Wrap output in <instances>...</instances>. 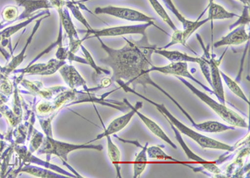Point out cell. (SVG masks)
Masks as SVG:
<instances>
[{"mask_svg": "<svg viewBox=\"0 0 250 178\" xmlns=\"http://www.w3.org/2000/svg\"><path fill=\"white\" fill-rule=\"evenodd\" d=\"M80 48L82 49L83 54L84 55V59L86 60L87 65L89 66V67H91L92 68L94 69V71H95L97 75H103V74H107V75H109V74H111V72L109 71L108 69L100 68V67L95 63L94 58L92 57L91 54L89 53V51H88V49H86L84 46L82 44V45L80 46Z\"/></svg>", "mask_w": 250, "mask_h": 178, "instance_id": "1f68e13d", "label": "cell"}, {"mask_svg": "<svg viewBox=\"0 0 250 178\" xmlns=\"http://www.w3.org/2000/svg\"><path fill=\"white\" fill-rule=\"evenodd\" d=\"M124 101H125V104L130 108V111L126 113L125 115H121V116L115 118L114 120L111 121L108 127L106 128L105 131L100 135H97V137L92 141H97V140L106 137L107 135H114L116 133H120V131L125 129V127L128 126L131 120H132V118L134 117V115H135V111H134V106H132L126 99H125ZM92 141H89L88 143H91Z\"/></svg>", "mask_w": 250, "mask_h": 178, "instance_id": "9c48e42d", "label": "cell"}, {"mask_svg": "<svg viewBox=\"0 0 250 178\" xmlns=\"http://www.w3.org/2000/svg\"><path fill=\"white\" fill-rule=\"evenodd\" d=\"M148 143L145 144V146L142 147L140 153H138L134 161V178H138L141 177L143 173L145 172L148 164V158H147V147Z\"/></svg>", "mask_w": 250, "mask_h": 178, "instance_id": "d4e9b609", "label": "cell"}, {"mask_svg": "<svg viewBox=\"0 0 250 178\" xmlns=\"http://www.w3.org/2000/svg\"><path fill=\"white\" fill-rule=\"evenodd\" d=\"M208 22H209L208 19L203 20V21L197 20L195 21H189L188 20L187 23L183 26L184 29L182 30V35L183 39H184L185 42L187 43L188 39L190 37L191 35H193L194 32H196L199 28H201L203 25H205V23H207Z\"/></svg>", "mask_w": 250, "mask_h": 178, "instance_id": "83f0119b", "label": "cell"}, {"mask_svg": "<svg viewBox=\"0 0 250 178\" xmlns=\"http://www.w3.org/2000/svg\"><path fill=\"white\" fill-rule=\"evenodd\" d=\"M250 6H245V9L243 10V14H242L241 16H239V21L230 25L229 29H233V28L240 25L246 26V24L250 23Z\"/></svg>", "mask_w": 250, "mask_h": 178, "instance_id": "f35d334b", "label": "cell"}, {"mask_svg": "<svg viewBox=\"0 0 250 178\" xmlns=\"http://www.w3.org/2000/svg\"><path fill=\"white\" fill-rule=\"evenodd\" d=\"M153 71L160 72L164 75H173V76H176V77H182L185 78V79L187 78L188 80L193 81L195 83L198 84L208 93L213 94L212 89L206 87L202 82L198 81L196 78L192 75V73L188 70V63H186V62H171L170 64H168L165 67H155L153 65L148 69V72L150 73V72Z\"/></svg>", "mask_w": 250, "mask_h": 178, "instance_id": "52a82bcc", "label": "cell"}, {"mask_svg": "<svg viewBox=\"0 0 250 178\" xmlns=\"http://www.w3.org/2000/svg\"><path fill=\"white\" fill-rule=\"evenodd\" d=\"M66 61H60L58 59H51L48 63L32 64L29 65L23 69L14 70V73L21 74V75H40L43 76H48L55 74L60 70L61 67H63Z\"/></svg>", "mask_w": 250, "mask_h": 178, "instance_id": "ba28073f", "label": "cell"}, {"mask_svg": "<svg viewBox=\"0 0 250 178\" xmlns=\"http://www.w3.org/2000/svg\"><path fill=\"white\" fill-rule=\"evenodd\" d=\"M209 68H210L211 85L213 94L216 95L218 100L223 105L226 104L225 89L223 86V80L220 75V69H219V64H221V59L217 61L215 59H208Z\"/></svg>", "mask_w": 250, "mask_h": 178, "instance_id": "8fae6325", "label": "cell"}, {"mask_svg": "<svg viewBox=\"0 0 250 178\" xmlns=\"http://www.w3.org/2000/svg\"><path fill=\"white\" fill-rule=\"evenodd\" d=\"M147 156L154 160H165V161H177L176 159L167 155L163 151L160 146H152L147 147Z\"/></svg>", "mask_w": 250, "mask_h": 178, "instance_id": "f546056e", "label": "cell"}, {"mask_svg": "<svg viewBox=\"0 0 250 178\" xmlns=\"http://www.w3.org/2000/svg\"><path fill=\"white\" fill-rule=\"evenodd\" d=\"M36 111H37L38 114H42V115L51 113V112L54 111L52 102H48V101L40 102V103L38 104V106L36 107Z\"/></svg>", "mask_w": 250, "mask_h": 178, "instance_id": "ab89813d", "label": "cell"}, {"mask_svg": "<svg viewBox=\"0 0 250 178\" xmlns=\"http://www.w3.org/2000/svg\"><path fill=\"white\" fill-rule=\"evenodd\" d=\"M151 23H141L140 24L134 25H121L108 27L104 29H94V28L89 30H80V33L87 34L88 38L92 37H119L125 35H141L142 36L146 35V30Z\"/></svg>", "mask_w": 250, "mask_h": 178, "instance_id": "8992f818", "label": "cell"}, {"mask_svg": "<svg viewBox=\"0 0 250 178\" xmlns=\"http://www.w3.org/2000/svg\"><path fill=\"white\" fill-rule=\"evenodd\" d=\"M59 71L60 75H62L63 81L68 85L69 88L74 89L83 87V89L88 90V87L84 79L81 76L77 69L71 65L65 64L63 67L60 68Z\"/></svg>", "mask_w": 250, "mask_h": 178, "instance_id": "2e32d148", "label": "cell"}, {"mask_svg": "<svg viewBox=\"0 0 250 178\" xmlns=\"http://www.w3.org/2000/svg\"><path fill=\"white\" fill-rule=\"evenodd\" d=\"M1 16L3 18V22L9 25L17 21L18 18L20 16L19 8L14 5L6 6L2 11Z\"/></svg>", "mask_w": 250, "mask_h": 178, "instance_id": "4dcf8cb0", "label": "cell"}, {"mask_svg": "<svg viewBox=\"0 0 250 178\" xmlns=\"http://www.w3.org/2000/svg\"><path fill=\"white\" fill-rule=\"evenodd\" d=\"M170 124L171 127L173 129V133L175 134V138L177 139V141H179V143L180 144V147H182L183 151L185 152V154L187 156L189 160H193V161H195L197 163L200 164L204 168L207 170L208 172L213 173L214 175H219L221 173V171L219 169L218 166L214 162L212 161H208L205 160L204 158L200 157L199 156L195 154V153L192 152L189 147H188L187 144L185 143V141L183 140L182 135H180V133L179 131L173 127L172 124Z\"/></svg>", "mask_w": 250, "mask_h": 178, "instance_id": "30bf717a", "label": "cell"}, {"mask_svg": "<svg viewBox=\"0 0 250 178\" xmlns=\"http://www.w3.org/2000/svg\"><path fill=\"white\" fill-rule=\"evenodd\" d=\"M1 69H2V67H1V66H0V70H1Z\"/></svg>", "mask_w": 250, "mask_h": 178, "instance_id": "bcb514c9", "label": "cell"}, {"mask_svg": "<svg viewBox=\"0 0 250 178\" xmlns=\"http://www.w3.org/2000/svg\"><path fill=\"white\" fill-rule=\"evenodd\" d=\"M62 28L61 24L60 23V29H59V35H58L57 40L55 42L50 44V45L47 47L45 49H43V51L40 53L39 55L34 58V60L29 63V65L34 64L36 61H39L40 58L43 57V55L48 54L49 52L51 51L52 49H54L55 47H59V46L62 45Z\"/></svg>", "mask_w": 250, "mask_h": 178, "instance_id": "d6a6232c", "label": "cell"}, {"mask_svg": "<svg viewBox=\"0 0 250 178\" xmlns=\"http://www.w3.org/2000/svg\"><path fill=\"white\" fill-rule=\"evenodd\" d=\"M47 15H50V12L48 11V9H43V11L39 12L29 20L23 21V22L18 23V24H15V25L6 27L5 29H3V30L0 31V42H2L3 46H5L6 44H8L7 42L10 40L12 35L16 34L18 31H20V29L27 27V25H29V23H31L34 20H39L40 17Z\"/></svg>", "mask_w": 250, "mask_h": 178, "instance_id": "e0dca14e", "label": "cell"}, {"mask_svg": "<svg viewBox=\"0 0 250 178\" xmlns=\"http://www.w3.org/2000/svg\"><path fill=\"white\" fill-rule=\"evenodd\" d=\"M235 127H229L225 124L220 123L219 121H207L199 123V132L206 133H221L234 130Z\"/></svg>", "mask_w": 250, "mask_h": 178, "instance_id": "cb8c5ba5", "label": "cell"}, {"mask_svg": "<svg viewBox=\"0 0 250 178\" xmlns=\"http://www.w3.org/2000/svg\"><path fill=\"white\" fill-rule=\"evenodd\" d=\"M88 1H90V0H80V1H76V2H75V3H85V2H88Z\"/></svg>", "mask_w": 250, "mask_h": 178, "instance_id": "ee69618b", "label": "cell"}, {"mask_svg": "<svg viewBox=\"0 0 250 178\" xmlns=\"http://www.w3.org/2000/svg\"><path fill=\"white\" fill-rule=\"evenodd\" d=\"M34 131H35V133L33 135V139L30 142V146H29V152L31 153L38 151V149L41 147V145L43 144V140H44L42 133H40L36 130H34Z\"/></svg>", "mask_w": 250, "mask_h": 178, "instance_id": "8d00e7d4", "label": "cell"}, {"mask_svg": "<svg viewBox=\"0 0 250 178\" xmlns=\"http://www.w3.org/2000/svg\"><path fill=\"white\" fill-rule=\"evenodd\" d=\"M181 81L188 89L192 91L193 95H196L200 101H203L205 105H207L213 111L215 112L223 121L227 122L231 127H239V128H249V124L245 121L241 115H239L237 112L233 111V110L229 109L226 107V105H223L220 102L213 100L209 95H208L205 92L199 90L198 88L193 87L192 84L186 81L185 78L177 77Z\"/></svg>", "mask_w": 250, "mask_h": 178, "instance_id": "3957f363", "label": "cell"}, {"mask_svg": "<svg viewBox=\"0 0 250 178\" xmlns=\"http://www.w3.org/2000/svg\"><path fill=\"white\" fill-rule=\"evenodd\" d=\"M208 20L211 22V28L213 29V22L214 21H224V20H229L233 17H239V15L227 11L226 9L216 3H213L210 1V3L208 7Z\"/></svg>", "mask_w": 250, "mask_h": 178, "instance_id": "44dd1931", "label": "cell"}, {"mask_svg": "<svg viewBox=\"0 0 250 178\" xmlns=\"http://www.w3.org/2000/svg\"><path fill=\"white\" fill-rule=\"evenodd\" d=\"M94 13L96 15L101 14V15H110L113 17L118 18V19L124 20V21H131V22L151 23L152 25L156 27L157 29H159L160 31L164 32L165 34L168 35L167 32L157 26L154 18L145 15L142 12L136 10V9H129V8H125V7H117V6H107V7H103V8H100V7L97 8L94 10Z\"/></svg>", "mask_w": 250, "mask_h": 178, "instance_id": "5b68a950", "label": "cell"}, {"mask_svg": "<svg viewBox=\"0 0 250 178\" xmlns=\"http://www.w3.org/2000/svg\"><path fill=\"white\" fill-rule=\"evenodd\" d=\"M20 173H25L30 175L37 177V178H65V176H61L60 173H56L48 170V168H42L40 167H31V166H26L24 167H21L17 171H15L13 173L12 177H15Z\"/></svg>", "mask_w": 250, "mask_h": 178, "instance_id": "7402d4cb", "label": "cell"}, {"mask_svg": "<svg viewBox=\"0 0 250 178\" xmlns=\"http://www.w3.org/2000/svg\"><path fill=\"white\" fill-rule=\"evenodd\" d=\"M18 5L23 7L24 10L19 16L18 21H26L34 16L36 11L53 8L49 0H15Z\"/></svg>", "mask_w": 250, "mask_h": 178, "instance_id": "5bb4252c", "label": "cell"}, {"mask_svg": "<svg viewBox=\"0 0 250 178\" xmlns=\"http://www.w3.org/2000/svg\"><path fill=\"white\" fill-rule=\"evenodd\" d=\"M15 152L20 156V157L21 158L22 160H23V161H28V162H33V163L38 164V165H40V166H42V167L54 170V171H56L58 173L63 174L64 176H68V177H70V178L76 177L75 175H73V174H70V173H68V172H66L64 170L61 169L60 167H57V166H55V165L49 163L48 161L44 162V161L40 160L39 158L35 157V156L32 155V153H30L29 151L26 149L25 147H15Z\"/></svg>", "mask_w": 250, "mask_h": 178, "instance_id": "d6986e66", "label": "cell"}, {"mask_svg": "<svg viewBox=\"0 0 250 178\" xmlns=\"http://www.w3.org/2000/svg\"><path fill=\"white\" fill-rule=\"evenodd\" d=\"M78 150L102 151L103 147L101 145H90V143L82 144V145L68 143V142L54 140V138L50 136H47L43 140L42 146L38 149V154L57 156L65 163L68 162V154Z\"/></svg>", "mask_w": 250, "mask_h": 178, "instance_id": "277c9868", "label": "cell"}, {"mask_svg": "<svg viewBox=\"0 0 250 178\" xmlns=\"http://www.w3.org/2000/svg\"><path fill=\"white\" fill-rule=\"evenodd\" d=\"M49 2L51 3L53 8L54 9H60L63 6H65V0H49Z\"/></svg>", "mask_w": 250, "mask_h": 178, "instance_id": "b9f144b4", "label": "cell"}, {"mask_svg": "<svg viewBox=\"0 0 250 178\" xmlns=\"http://www.w3.org/2000/svg\"><path fill=\"white\" fill-rule=\"evenodd\" d=\"M68 49L64 48L63 46L60 45L58 47V50L56 52V58L60 61H67V56H68Z\"/></svg>", "mask_w": 250, "mask_h": 178, "instance_id": "60d3db41", "label": "cell"}, {"mask_svg": "<svg viewBox=\"0 0 250 178\" xmlns=\"http://www.w3.org/2000/svg\"><path fill=\"white\" fill-rule=\"evenodd\" d=\"M239 1L244 3L245 6H250V0H239Z\"/></svg>", "mask_w": 250, "mask_h": 178, "instance_id": "7bdbcfd3", "label": "cell"}, {"mask_svg": "<svg viewBox=\"0 0 250 178\" xmlns=\"http://www.w3.org/2000/svg\"><path fill=\"white\" fill-rule=\"evenodd\" d=\"M154 53L161 55L170 62H186V63L191 62V63L198 64L199 61V57H193L178 50H168L167 49L159 48V47H156L154 49Z\"/></svg>", "mask_w": 250, "mask_h": 178, "instance_id": "ffe728a7", "label": "cell"}, {"mask_svg": "<svg viewBox=\"0 0 250 178\" xmlns=\"http://www.w3.org/2000/svg\"><path fill=\"white\" fill-rule=\"evenodd\" d=\"M49 16H50V15H44L43 17L40 18L39 20H37L36 23H35V25L34 26V29L32 30L31 35H29V39L27 40L25 45L23 46L22 51L20 52V54L16 55V56H14L11 61H9V63L6 65L5 67H2V69H1L0 71L8 76V75L11 74L12 72H14V70L17 69L20 65L23 63V61L25 60L26 58V50L28 49L29 44L32 43V41H33V39H34V35L36 34V32L38 31V29H39V28L40 27V23H41V22H42L44 19L49 17Z\"/></svg>", "mask_w": 250, "mask_h": 178, "instance_id": "7c38bea8", "label": "cell"}, {"mask_svg": "<svg viewBox=\"0 0 250 178\" xmlns=\"http://www.w3.org/2000/svg\"><path fill=\"white\" fill-rule=\"evenodd\" d=\"M13 92V85L7 75L0 71V93L9 97Z\"/></svg>", "mask_w": 250, "mask_h": 178, "instance_id": "836d02e7", "label": "cell"}, {"mask_svg": "<svg viewBox=\"0 0 250 178\" xmlns=\"http://www.w3.org/2000/svg\"><path fill=\"white\" fill-rule=\"evenodd\" d=\"M119 86H120L121 89H124L125 92L128 93H132L136 95L139 97L142 98L143 100H145L148 101V103L153 105L158 111H159L164 116H165L167 120H168V123H171L173 125V127H175L179 133H182L184 135H187L188 137L192 139L193 141H195L199 147H202L204 149H212V150H219V151H225V152H232L234 150L233 147L229 146L228 144L224 143L222 141H217L215 139L213 138L208 137L207 135H203L200 133H198L196 131L192 129L190 127H187L186 125L179 121L178 118L175 117L174 115L171 113L167 107H165L164 104L157 103L155 101H152L148 98L145 97V95H140V93L129 87V86L125 85V82L122 81H115Z\"/></svg>", "mask_w": 250, "mask_h": 178, "instance_id": "7a4b0ae2", "label": "cell"}, {"mask_svg": "<svg viewBox=\"0 0 250 178\" xmlns=\"http://www.w3.org/2000/svg\"><path fill=\"white\" fill-rule=\"evenodd\" d=\"M65 6L71 11L72 15H74V17L78 21H80V23L85 27L87 30L93 29L91 25L88 23L86 18L83 15L82 13L80 11V7L77 5V3H75L74 1H66Z\"/></svg>", "mask_w": 250, "mask_h": 178, "instance_id": "f1b7e54d", "label": "cell"}, {"mask_svg": "<svg viewBox=\"0 0 250 178\" xmlns=\"http://www.w3.org/2000/svg\"><path fill=\"white\" fill-rule=\"evenodd\" d=\"M142 102H140V103H137L135 106H134V111H135V115H138V116L140 117L143 123L145 124V127H147L154 135H156L157 137H159V139H161L162 141L168 144L169 146L173 147V149H178L176 145L173 143V141L171 140L170 138L168 137L167 134L164 132V130H163L161 127H159V125H158L155 121H153L152 119L148 117V116H146V115H144L143 113L140 111V110L139 109L141 108L140 107H142Z\"/></svg>", "mask_w": 250, "mask_h": 178, "instance_id": "9a60e30c", "label": "cell"}, {"mask_svg": "<svg viewBox=\"0 0 250 178\" xmlns=\"http://www.w3.org/2000/svg\"><path fill=\"white\" fill-rule=\"evenodd\" d=\"M202 74L205 76L206 81H208V83L209 84V86L211 85V76H210V68H209V65H208V61L207 58L205 57H199V61L198 62Z\"/></svg>", "mask_w": 250, "mask_h": 178, "instance_id": "74e56055", "label": "cell"}, {"mask_svg": "<svg viewBox=\"0 0 250 178\" xmlns=\"http://www.w3.org/2000/svg\"><path fill=\"white\" fill-rule=\"evenodd\" d=\"M250 41V35L246 31L245 25L238 26L227 35L222 37L219 41L213 44V48L222 46L240 45Z\"/></svg>", "mask_w": 250, "mask_h": 178, "instance_id": "4fadbf2b", "label": "cell"}, {"mask_svg": "<svg viewBox=\"0 0 250 178\" xmlns=\"http://www.w3.org/2000/svg\"><path fill=\"white\" fill-rule=\"evenodd\" d=\"M163 2L165 3V6L173 13L174 16L177 18V20L182 23V25H185V23H187L188 21L186 18L179 11V9H177L176 6L173 3V0H162Z\"/></svg>", "mask_w": 250, "mask_h": 178, "instance_id": "e575fe53", "label": "cell"}, {"mask_svg": "<svg viewBox=\"0 0 250 178\" xmlns=\"http://www.w3.org/2000/svg\"><path fill=\"white\" fill-rule=\"evenodd\" d=\"M220 75H221L222 80L225 81V83L226 84L228 88L233 93V95L240 98L241 100L246 102L248 105H250L249 99H248L247 96L245 95V92L243 91L241 87H239L238 82H236L234 80H233L232 78L229 77V75H226L225 73L221 71V70H220Z\"/></svg>", "mask_w": 250, "mask_h": 178, "instance_id": "484cf974", "label": "cell"}, {"mask_svg": "<svg viewBox=\"0 0 250 178\" xmlns=\"http://www.w3.org/2000/svg\"><path fill=\"white\" fill-rule=\"evenodd\" d=\"M173 32H174V33H173V35H172V40H171L170 42H169V44H168L167 45L164 46L163 48H164V49H167V48L170 47V46L180 44H182V45L187 47L188 49H190L191 51L193 52V50H192V49L188 47L187 43L185 42V41H184V39H183L182 30H179V29H178L176 31Z\"/></svg>", "mask_w": 250, "mask_h": 178, "instance_id": "d590c367", "label": "cell"}, {"mask_svg": "<svg viewBox=\"0 0 250 178\" xmlns=\"http://www.w3.org/2000/svg\"><path fill=\"white\" fill-rule=\"evenodd\" d=\"M107 149H108V156L110 159L111 162L114 165V168L116 170L117 178H122L121 176V154L120 151L116 145L113 142L111 139V135H107Z\"/></svg>", "mask_w": 250, "mask_h": 178, "instance_id": "603a6c76", "label": "cell"}, {"mask_svg": "<svg viewBox=\"0 0 250 178\" xmlns=\"http://www.w3.org/2000/svg\"><path fill=\"white\" fill-rule=\"evenodd\" d=\"M60 15V23L62 26V29H64L66 34L68 35L69 40V44H74L76 41L80 40L78 35L77 29H75L74 23L72 21L70 13L66 6L57 9Z\"/></svg>", "mask_w": 250, "mask_h": 178, "instance_id": "ac0fdd59", "label": "cell"}, {"mask_svg": "<svg viewBox=\"0 0 250 178\" xmlns=\"http://www.w3.org/2000/svg\"><path fill=\"white\" fill-rule=\"evenodd\" d=\"M97 39L107 54V57L101 62L113 70L112 81H122L125 85L133 87L142 85L144 88L150 85L153 79L148 69L153 66L152 55L157 46L149 44L147 36H143L139 41L124 37L126 44L120 49L108 47L101 38Z\"/></svg>", "mask_w": 250, "mask_h": 178, "instance_id": "6da1fadb", "label": "cell"}, {"mask_svg": "<svg viewBox=\"0 0 250 178\" xmlns=\"http://www.w3.org/2000/svg\"><path fill=\"white\" fill-rule=\"evenodd\" d=\"M148 2L150 3V5L152 6V8H153L157 15L162 19V21L165 23H167L171 29H173V31H176L178 28L173 23V21L171 20V18L169 17V15H168V13L165 10V8L163 7L162 4L159 3V0H148Z\"/></svg>", "mask_w": 250, "mask_h": 178, "instance_id": "4316f807", "label": "cell"}, {"mask_svg": "<svg viewBox=\"0 0 250 178\" xmlns=\"http://www.w3.org/2000/svg\"><path fill=\"white\" fill-rule=\"evenodd\" d=\"M0 139H1V140H3V135H2V134H1V133H0Z\"/></svg>", "mask_w": 250, "mask_h": 178, "instance_id": "f6af8a7d", "label": "cell"}]
</instances>
